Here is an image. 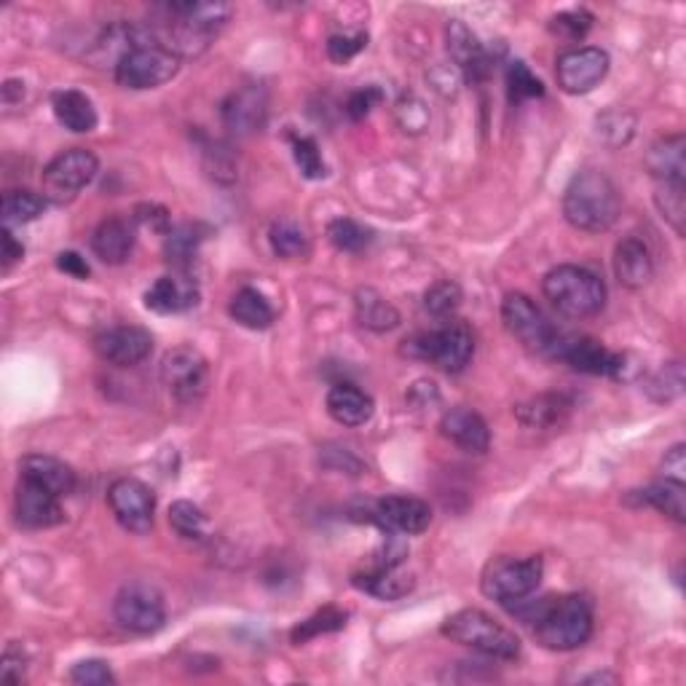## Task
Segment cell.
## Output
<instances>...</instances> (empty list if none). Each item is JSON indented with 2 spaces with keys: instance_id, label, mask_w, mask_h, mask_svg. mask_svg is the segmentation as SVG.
Masks as SVG:
<instances>
[{
  "instance_id": "6da1fadb",
  "label": "cell",
  "mask_w": 686,
  "mask_h": 686,
  "mask_svg": "<svg viewBox=\"0 0 686 686\" xmlns=\"http://www.w3.org/2000/svg\"><path fill=\"white\" fill-rule=\"evenodd\" d=\"M510 611L534 627L536 641L545 649L572 651L585 647L593 636V603L585 596L521 598Z\"/></svg>"
},
{
  "instance_id": "7a4b0ae2",
  "label": "cell",
  "mask_w": 686,
  "mask_h": 686,
  "mask_svg": "<svg viewBox=\"0 0 686 686\" xmlns=\"http://www.w3.org/2000/svg\"><path fill=\"white\" fill-rule=\"evenodd\" d=\"M622 199L609 175L598 170L576 172L563 194V215L576 230L601 234L616 223Z\"/></svg>"
},
{
  "instance_id": "3957f363",
  "label": "cell",
  "mask_w": 686,
  "mask_h": 686,
  "mask_svg": "<svg viewBox=\"0 0 686 686\" xmlns=\"http://www.w3.org/2000/svg\"><path fill=\"white\" fill-rule=\"evenodd\" d=\"M547 301L572 320L596 316L607 305V285L598 274L582 266H558L541 282Z\"/></svg>"
},
{
  "instance_id": "277c9868",
  "label": "cell",
  "mask_w": 686,
  "mask_h": 686,
  "mask_svg": "<svg viewBox=\"0 0 686 686\" xmlns=\"http://www.w3.org/2000/svg\"><path fill=\"white\" fill-rule=\"evenodd\" d=\"M442 636L461 647L494 657V660H517L521 657V641L515 633L507 631L481 609H461L448 616L442 622Z\"/></svg>"
},
{
  "instance_id": "5b68a950",
  "label": "cell",
  "mask_w": 686,
  "mask_h": 686,
  "mask_svg": "<svg viewBox=\"0 0 686 686\" xmlns=\"http://www.w3.org/2000/svg\"><path fill=\"white\" fill-rule=\"evenodd\" d=\"M408 357L432 362L446 373H461L475 354V336L464 322H448L440 330L419 333L402 346Z\"/></svg>"
},
{
  "instance_id": "8992f818",
  "label": "cell",
  "mask_w": 686,
  "mask_h": 686,
  "mask_svg": "<svg viewBox=\"0 0 686 686\" xmlns=\"http://www.w3.org/2000/svg\"><path fill=\"white\" fill-rule=\"evenodd\" d=\"M177 71H180V57L155 43L153 36H148L142 43H137L135 49L121 57L113 76L124 89L142 91L159 89L166 80L175 78Z\"/></svg>"
},
{
  "instance_id": "52a82bcc",
  "label": "cell",
  "mask_w": 686,
  "mask_h": 686,
  "mask_svg": "<svg viewBox=\"0 0 686 686\" xmlns=\"http://www.w3.org/2000/svg\"><path fill=\"white\" fill-rule=\"evenodd\" d=\"M541 574H545V563L539 556L528 558H510L501 556L494 558L483 572L481 587L488 598L499 603H515L521 598H528L539 587Z\"/></svg>"
},
{
  "instance_id": "ba28073f",
  "label": "cell",
  "mask_w": 686,
  "mask_h": 686,
  "mask_svg": "<svg viewBox=\"0 0 686 686\" xmlns=\"http://www.w3.org/2000/svg\"><path fill=\"white\" fill-rule=\"evenodd\" d=\"M161 382L180 406H196L210 389V365L194 346H175L161 360Z\"/></svg>"
},
{
  "instance_id": "9c48e42d",
  "label": "cell",
  "mask_w": 686,
  "mask_h": 686,
  "mask_svg": "<svg viewBox=\"0 0 686 686\" xmlns=\"http://www.w3.org/2000/svg\"><path fill=\"white\" fill-rule=\"evenodd\" d=\"M100 161L86 148H71L49 161L43 170V196L54 204H67L97 177Z\"/></svg>"
},
{
  "instance_id": "30bf717a",
  "label": "cell",
  "mask_w": 686,
  "mask_h": 686,
  "mask_svg": "<svg viewBox=\"0 0 686 686\" xmlns=\"http://www.w3.org/2000/svg\"><path fill=\"white\" fill-rule=\"evenodd\" d=\"M501 322L517 341L528 346L532 351H539V354H552L558 336H561V330L541 314L539 305L528 296H523V292L504 296V301H501Z\"/></svg>"
},
{
  "instance_id": "8fae6325",
  "label": "cell",
  "mask_w": 686,
  "mask_h": 686,
  "mask_svg": "<svg viewBox=\"0 0 686 686\" xmlns=\"http://www.w3.org/2000/svg\"><path fill=\"white\" fill-rule=\"evenodd\" d=\"M550 357L569 362V365L576 367V371L590 373V376L627 378V357L611 354L607 346L598 344L596 338L569 336V333H561Z\"/></svg>"
},
{
  "instance_id": "7c38bea8",
  "label": "cell",
  "mask_w": 686,
  "mask_h": 686,
  "mask_svg": "<svg viewBox=\"0 0 686 686\" xmlns=\"http://www.w3.org/2000/svg\"><path fill=\"white\" fill-rule=\"evenodd\" d=\"M365 521L402 536L424 534L432 523V507L416 496H384L365 501Z\"/></svg>"
},
{
  "instance_id": "4fadbf2b",
  "label": "cell",
  "mask_w": 686,
  "mask_h": 686,
  "mask_svg": "<svg viewBox=\"0 0 686 686\" xmlns=\"http://www.w3.org/2000/svg\"><path fill=\"white\" fill-rule=\"evenodd\" d=\"M108 504H111L115 521L132 534H148L153 528L155 496L146 483L135 477H119L108 491Z\"/></svg>"
},
{
  "instance_id": "5bb4252c",
  "label": "cell",
  "mask_w": 686,
  "mask_h": 686,
  "mask_svg": "<svg viewBox=\"0 0 686 686\" xmlns=\"http://www.w3.org/2000/svg\"><path fill=\"white\" fill-rule=\"evenodd\" d=\"M609 73V54L596 46H582L558 57L556 78L566 95H587Z\"/></svg>"
},
{
  "instance_id": "9a60e30c",
  "label": "cell",
  "mask_w": 686,
  "mask_h": 686,
  "mask_svg": "<svg viewBox=\"0 0 686 686\" xmlns=\"http://www.w3.org/2000/svg\"><path fill=\"white\" fill-rule=\"evenodd\" d=\"M113 614L121 627H126V631L132 633H140V636L155 633L166 620L164 601H161L159 593L146 585L124 587V590L115 596Z\"/></svg>"
},
{
  "instance_id": "2e32d148",
  "label": "cell",
  "mask_w": 686,
  "mask_h": 686,
  "mask_svg": "<svg viewBox=\"0 0 686 686\" xmlns=\"http://www.w3.org/2000/svg\"><path fill=\"white\" fill-rule=\"evenodd\" d=\"M95 351L102 362L115 367H135L146 362L153 351L151 333L135 325H119L102 330L95 338Z\"/></svg>"
},
{
  "instance_id": "e0dca14e",
  "label": "cell",
  "mask_w": 686,
  "mask_h": 686,
  "mask_svg": "<svg viewBox=\"0 0 686 686\" xmlns=\"http://www.w3.org/2000/svg\"><path fill=\"white\" fill-rule=\"evenodd\" d=\"M14 515L16 523L22 528H30V532H40V528L60 526L65 521V512L60 507V496L46 491L38 483L20 477V486H16L14 496Z\"/></svg>"
},
{
  "instance_id": "ac0fdd59",
  "label": "cell",
  "mask_w": 686,
  "mask_h": 686,
  "mask_svg": "<svg viewBox=\"0 0 686 686\" xmlns=\"http://www.w3.org/2000/svg\"><path fill=\"white\" fill-rule=\"evenodd\" d=\"M266 91L261 86H241L223 102L221 115L230 135L250 137L266 124Z\"/></svg>"
},
{
  "instance_id": "d6986e66",
  "label": "cell",
  "mask_w": 686,
  "mask_h": 686,
  "mask_svg": "<svg viewBox=\"0 0 686 686\" xmlns=\"http://www.w3.org/2000/svg\"><path fill=\"white\" fill-rule=\"evenodd\" d=\"M440 432L446 440H451L466 453H486L491 446V429H488L486 419L470 408L446 411V416L440 419Z\"/></svg>"
},
{
  "instance_id": "ffe728a7",
  "label": "cell",
  "mask_w": 686,
  "mask_h": 686,
  "mask_svg": "<svg viewBox=\"0 0 686 686\" xmlns=\"http://www.w3.org/2000/svg\"><path fill=\"white\" fill-rule=\"evenodd\" d=\"M196 303H199V287L186 274L161 276L146 292V305L155 314H183Z\"/></svg>"
},
{
  "instance_id": "44dd1931",
  "label": "cell",
  "mask_w": 686,
  "mask_h": 686,
  "mask_svg": "<svg viewBox=\"0 0 686 686\" xmlns=\"http://www.w3.org/2000/svg\"><path fill=\"white\" fill-rule=\"evenodd\" d=\"M614 274L620 285L631 287V290L649 285V279L654 276V258H651L647 241L636 239V236L622 239L614 250Z\"/></svg>"
},
{
  "instance_id": "7402d4cb",
  "label": "cell",
  "mask_w": 686,
  "mask_h": 686,
  "mask_svg": "<svg viewBox=\"0 0 686 686\" xmlns=\"http://www.w3.org/2000/svg\"><path fill=\"white\" fill-rule=\"evenodd\" d=\"M20 477H27V481L38 483L46 491H51L54 496H67L76 491V472H73L71 464H65L62 459L54 457H43V453H33V457H25L20 464Z\"/></svg>"
},
{
  "instance_id": "603a6c76",
  "label": "cell",
  "mask_w": 686,
  "mask_h": 686,
  "mask_svg": "<svg viewBox=\"0 0 686 686\" xmlns=\"http://www.w3.org/2000/svg\"><path fill=\"white\" fill-rule=\"evenodd\" d=\"M91 250L108 266H121L135 252V228L129 226V221H121V217L102 221L91 234Z\"/></svg>"
},
{
  "instance_id": "cb8c5ba5",
  "label": "cell",
  "mask_w": 686,
  "mask_h": 686,
  "mask_svg": "<svg viewBox=\"0 0 686 686\" xmlns=\"http://www.w3.org/2000/svg\"><path fill=\"white\" fill-rule=\"evenodd\" d=\"M373 397L354 384H336L327 391V413L341 426H362L373 419Z\"/></svg>"
},
{
  "instance_id": "d4e9b609",
  "label": "cell",
  "mask_w": 686,
  "mask_h": 686,
  "mask_svg": "<svg viewBox=\"0 0 686 686\" xmlns=\"http://www.w3.org/2000/svg\"><path fill=\"white\" fill-rule=\"evenodd\" d=\"M647 170L657 183H684V135H671L657 140L647 153Z\"/></svg>"
},
{
  "instance_id": "484cf974",
  "label": "cell",
  "mask_w": 686,
  "mask_h": 686,
  "mask_svg": "<svg viewBox=\"0 0 686 686\" xmlns=\"http://www.w3.org/2000/svg\"><path fill=\"white\" fill-rule=\"evenodd\" d=\"M51 108H54L57 121H60L65 129L76 132V135H86V132L97 129V111L95 102L78 89H65L54 91L51 97Z\"/></svg>"
},
{
  "instance_id": "4316f807",
  "label": "cell",
  "mask_w": 686,
  "mask_h": 686,
  "mask_svg": "<svg viewBox=\"0 0 686 686\" xmlns=\"http://www.w3.org/2000/svg\"><path fill=\"white\" fill-rule=\"evenodd\" d=\"M354 314L362 327L373 333H389L400 325V311L395 309L378 290L360 287L354 296Z\"/></svg>"
},
{
  "instance_id": "83f0119b",
  "label": "cell",
  "mask_w": 686,
  "mask_h": 686,
  "mask_svg": "<svg viewBox=\"0 0 686 686\" xmlns=\"http://www.w3.org/2000/svg\"><path fill=\"white\" fill-rule=\"evenodd\" d=\"M228 314L239 322L247 330H266L274 325V305L266 301V296L252 287H241L234 298H230Z\"/></svg>"
},
{
  "instance_id": "f1b7e54d",
  "label": "cell",
  "mask_w": 686,
  "mask_h": 686,
  "mask_svg": "<svg viewBox=\"0 0 686 686\" xmlns=\"http://www.w3.org/2000/svg\"><path fill=\"white\" fill-rule=\"evenodd\" d=\"M269 241L271 250H274L276 258L282 261H303L311 252V236L301 223L290 221V217H282L276 221L269 230Z\"/></svg>"
},
{
  "instance_id": "f546056e",
  "label": "cell",
  "mask_w": 686,
  "mask_h": 686,
  "mask_svg": "<svg viewBox=\"0 0 686 686\" xmlns=\"http://www.w3.org/2000/svg\"><path fill=\"white\" fill-rule=\"evenodd\" d=\"M354 585L360 590L371 593V596L382 598V601H400L413 590V576L397 574V569H373L367 574H357Z\"/></svg>"
},
{
  "instance_id": "4dcf8cb0",
  "label": "cell",
  "mask_w": 686,
  "mask_h": 686,
  "mask_svg": "<svg viewBox=\"0 0 686 686\" xmlns=\"http://www.w3.org/2000/svg\"><path fill=\"white\" fill-rule=\"evenodd\" d=\"M686 486L678 481H671V477H662V481L651 483L641 491L644 504L654 507L657 512L668 515L671 521L684 523L686 521V501H684Z\"/></svg>"
},
{
  "instance_id": "1f68e13d",
  "label": "cell",
  "mask_w": 686,
  "mask_h": 686,
  "mask_svg": "<svg viewBox=\"0 0 686 686\" xmlns=\"http://www.w3.org/2000/svg\"><path fill=\"white\" fill-rule=\"evenodd\" d=\"M46 210V196L27 188H14L3 194V223L5 228L25 226V223L38 221Z\"/></svg>"
},
{
  "instance_id": "d6a6232c",
  "label": "cell",
  "mask_w": 686,
  "mask_h": 686,
  "mask_svg": "<svg viewBox=\"0 0 686 686\" xmlns=\"http://www.w3.org/2000/svg\"><path fill=\"white\" fill-rule=\"evenodd\" d=\"M201 241H204V236H201L199 226H191V223H186V226L172 228L170 234L164 236L166 261H170L175 269L186 271L196 261V255H199Z\"/></svg>"
},
{
  "instance_id": "836d02e7",
  "label": "cell",
  "mask_w": 686,
  "mask_h": 686,
  "mask_svg": "<svg viewBox=\"0 0 686 686\" xmlns=\"http://www.w3.org/2000/svg\"><path fill=\"white\" fill-rule=\"evenodd\" d=\"M569 411V406L563 402V397L558 395H541L536 400L526 402V406H517V419L526 426H536V429H550V426L561 424L563 413Z\"/></svg>"
},
{
  "instance_id": "e575fe53",
  "label": "cell",
  "mask_w": 686,
  "mask_h": 686,
  "mask_svg": "<svg viewBox=\"0 0 686 686\" xmlns=\"http://www.w3.org/2000/svg\"><path fill=\"white\" fill-rule=\"evenodd\" d=\"M327 239L338 252H362L373 241V234L351 217H336L327 226Z\"/></svg>"
},
{
  "instance_id": "d590c367",
  "label": "cell",
  "mask_w": 686,
  "mask_h": 686,
  "mask_svg": "<svg viewBox=\"0 0 686 686\" xmlns=\"http://www.w3.org/2000/svg\"><path fill=\"white\" fill-rule=\"evenodd\" d=\"M170 526L175 528L183 539H204L207 536V517L194 501L180 499L170 507Z\"/></svg>"
},
{
  "instance_id": "8d00e7d4",
  "label": "cell",
  "mask_w": 686,
  "mask_h": 686,
  "mask_svg": "<svg viewBox=\"0 0 686 686\" xmlns=\"http://www.w3.org/2000/svg\"><path fill=\"white\" fill-rule=\"evenodd\" d=\"M654 201H657V210H660L662 217L676 228V234H684V221H686L684 183H660V186H657Z\"/></svg>"
},
{
  "instance_id": "74e56055",
  "label": "cell",
  "mask_w": 686,
  "mask_h": 686,
  "mask_svg": "<svg viewBox=\"0 0 686 686\" xmlns=\"http://www.w3.org/2000/svg\"><path fill=\"white\" fill-rule=\"evenodd\" d=\"M459 305H461V287L451 279L435 282L424 296L426 314L435 316V320H448Z\"/></svg>"
},
{
  "instance_id": "f35d334b",
  "label": "cell",
  "mask_w": 686,
  "mask_h": 686,
  "mask_svg": "<svg viewBox=\"0 0 686 686\" xmlns=\"http://www.w3.org/2000/svg\"><path fill=\"white\" fill-rule=\"evenodd\" d=\"M346 625V614L341 609H322L316 611L314 616H309V620H303L301 625L292 627L290 638L292 644H305L309 638H316L322 636V633H333V631H341V627Z\"/></svg>"
},
{
  "instance_id": "ab89813d",
  "label": "cell",
  "mask_w": 686,
  "mask_h": 686,
  "mask_svg": "<svg viewBox=\"0 0 686 686\" xmlns=\"http://www.w3.org/2000/svg\"><path fill=\"white\" fill-rule=\"evenodd\" d=\"M395 119L408 135H421L424 129H429V108L419 95H402L395 105Z\"/></svg>"
},
{
  "instance_id": "60d3db41",
  "label": "cell",
  "mask_w": 686,
  "mask_h": 686,
  "mask_svg": "<svg viewBox=\"0 0 686 686\" xmlns=\"http://www.w3.org/2000/svg\"><path fill=\"white\" fill-rule=\"evenodd\" d=\"M292 159H296L301 175L309 180H322L327 175L325 159H322L320 148L311 137H292Z\"/></svg>"
},
{
  "instance_id": "b9f144b4",
  "label": "cell",
  "mask_w": 686,
  "mask_h": 686,
  "mask_svg": "<svg viewBox=\"0 0 686 686\" xmlns=\"http://www.w3.org/2000/svg\"><path fill=\"white\" fill-rule=\"evenodd\" d=\"M507 86H510V100L523 102L534 100V97L545 95V86L526 67V62H512L510 71H507Z\"/></svg>"
},
{
  "instance_id": "7bdbcfd3",
  "label": "cell",
  "mask_w": 686,
  "mask_h": 686,
  "mask_svg": "<svg viewBox=\"0 0 686 686\" xmlns=\"http://www.w3.org/2000/svg\"><path fill=\"white\" fill-rule=\"evenodd\" d=\"M633 129H636V119L625 111H609L598 119V135L609 140L611 146H622V142L631 140Z\"/></svg>"
},
{
  "instance_id": "ee69618b",
  "label": "cell",
  "mask_w": 686,
  "mask_h": 686,
  "mask_svg": "<svg viewBox=\"0 0 686 686\" xmlns=\"http://www.w3.org/2000/svg\"><path fill=\"white\" fill-rule=\"evenodd\" d=\"M593 27V14L590 11L579 9V11H563V14L552 16L550 22V30L556 36L569 38V40H582L590 33Z\"/></svg>"
},
{
  "instance_id": "f6af8a7d",
  "label": "cell",
  "mask_w": 686,
  "mask_h": 686,
  "mask_svg": "<svg viewBox=\"0 0 686 686\" xmlns=\"http://www.w3.org/2000/svg\"><path fill=\"white\" fill-rule=\"evenodd\" d=\"M71 682L78 686H113L115 676L108 662L84 660L71 671Z\"/></svg>"
},
{
  "instance_id": "bcb514c9",
  "label": "cell",
  "mask_w": 686,
  "mask_h": 686,
  "mask_svg": "<svg viewBox=\"0 0 686 686\" xmlns=\"http://www.w3.org/2000/svg\"><path fill=\"white\" fill-rule=\"evenodd\" d=\"M367 46V33L357 30V33H338L327 40V57L333 62H349L351 57L360 54Z\"/></svg>"
},
{
  "instance_id": "7dc6e473",
  "label": "cell",
  "mask_w": 686,
  "mask_h": 686,
  "mask_svg": "<svg viewBox=\"0 0 686 686\" xmlns=\"http://www.w3.org/2000/svg\"><path fill=\"white\" fill-rule=\"evenodd\" d=\"M135 223L137 226L153 230V234L166 236L172 230V221H170V212L164 210L161 204H140L135 210Z\"/></svg>"
},
{
  "instance_id": "c3c4849f",
  "label": "cell",
  "mask_w": 686,
  "mask_h": 686,
  "mask_svg": "<svg viewBox=\"0 0 686 686\" xmlns=\"http://www.w3.org/2000/svg\"><path fill=\"white\" fill-rule=\"evenodd\" d=\"M649 389H660V395H654V400H673V397L682 395L684 389V373H682V365L678 362H673V365H665V371H660V376L651 382Z\"/></svg>"
},
{
  "instance_id": "681fc988",
  "label": "cell",
  "mask_w": 686,
  "mask_h": 686,
  "mask_svg": "<svg viewBox=\"0 0 686 686\" xmlns=\"http://www.w3.org/2000/svg\"><path fill=\"white\" fill-rule=\"evenodd\" d=\"M382 100H384L382 89H376V86H365V89L354 91V95L349 97L346 111H349L351 119H365V115L373 111V105H378Z\"/></svg>"
},
{
  "instance_id": "f907efd6",
  "label": "cell",
  "mask_w": 686,
  "mask_h": 686,
  "mask_svg": "<svg viewBox=\"0 0 686 686\" xmlns=\"http://www.w3.org/2000/svg\"><path fill=\"white\" fill-rule=\"evenodd\" d=\"M25 671H27L25 651L11 644V647L5 649V654H3V682L5 684H22V678H25Z\"/></svg>"
},
{
  "instance_id": "816d5d0a",
  "label": "cell",
  "mask_w": 686,
  "mask_h": 686,
  "mask_svg": "<svg viewBox=\"0 0 686 686\" xmlns=\"http://www.w3.org/2000/svg\"><path fill=\"white\" fill-rule=\"evenodd\" d=\"M429 80H432V86H435L437 91H440V95H446V97H451V95H457V89H459V80H461V71L457 65H435V71H432V76H429Z\"/></svg>"
},
{
  "instance_id": "f5cc1de1",
  "label": "cell",
  "mask_w": 686,
  "mask_h": 686,
  "mask_svg": "<svg viewBox=\"0 0 686 686\" xmlns=\"http://www.w3.org/2000/svg\"><path fill=\"white\" fill-rule=\"evenodd\" d=\"M684 472H686L684 446H682V442H678V446H673L671 451L665 453V459H662V475L671 477V481L684 483Z\"/></svg>"
},
{
  "instance_id": "db71d44e",
  "label": "cell",
  "mask_w": 686,
  "mask_h": 686,
  "mask_svg": "<svg viewBox=\"0 0 686 686\" xmlns=\"http://www.w3.org/2000/svg\"><path fill=\"white\" fill-rule=\"evenodd\" d=\"M57 269L65 271V274L76 276V279H89V263L78 255V252L67 250L57 255Z\"/></svg>"
},
{
  "instance_id": "11a10c76",
  "label": "cell",
  "mask_w": 686,
  "mask_h": 686,
  "mask_svg": "<svg viewBox=\"0 0 686 686\" xmlns=\"http://www.w3.org/2000/svg\"><path fill=\"white\" fill-rule=\"evenodd\" d=\"M0 245H3V252H0V258H3V271H9L14 263L22 261V255H25V247L20 245V241L14 239V234H11V228H3V234H0Z\"/></svg>"
}]
</instances>
